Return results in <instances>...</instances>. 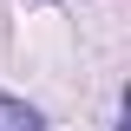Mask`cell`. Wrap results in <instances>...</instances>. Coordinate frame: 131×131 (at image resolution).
<instances>
[{"instance_id": "6da1fadb", "label": "cell", "mask_w": 131, "mask_h": 131, "mask_svg": "<svg viewBox=\"0 0 131 131\" xmlns=\"http://www.w3.org/2000/svg\"><path fill=\"white\" fill-rule=\"evenodd\" d=\"M0 131H39V112H33L26 98L0 92Z\"/></svg>"}]
</instances>
